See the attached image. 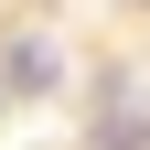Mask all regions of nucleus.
Here are the masks:
<instances>
[{"mask_svg": "<svg viewBox=\"0 0 150 150\" xmlns=\"http://www.w3.org/2000/svg\"><path fill=\"white\" fill-rule=\"evenodd\" d=\"M54 75H64V64H54V43H0V86H11V97H43Z\"/></svg>", "mask_w": 150, "mask_h": 150, "instance_id": "f257e3e1", "label": "nucleus"}]
</instances>
